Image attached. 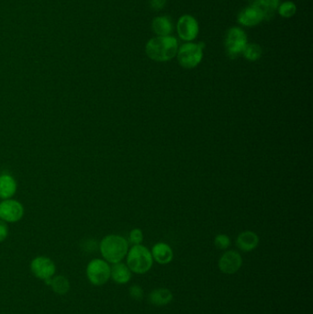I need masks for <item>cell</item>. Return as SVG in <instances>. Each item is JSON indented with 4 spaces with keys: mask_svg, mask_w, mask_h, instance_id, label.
Returning <instances> with one entry per match:
<instances>
[{
    "mask_svg": "<svg viewBox=\"0 0 313 314\" xmlns=\"http://www.w3.org/2000/svg\"><path fill=\"white\" fill-rule=\"evenodd\" d=\"M31 270L35 277L46 280L52 277L56 273V267L55 263L45 256H39L33 259L31 264Z\"/></svg>",
    "mask_w": 313,
    "mask_h": 314,
    "instance_id": "cell-9",
    "label": "cell"
},
{
    "mask_svg": "<svg viewBox=\"0 0 313 314\" xmlns=\"http://www.w3.org/2000/svg\"><path fill=\"white\" fill-rule=\"evenodd\" d=\"M276 10L281 17L289 19V18L293 17L297 12V6L292 1H285L281 4H279Z\"/></svg>",
    "mask_w": 313,
    "mask_h": 314,
    "instance_id": "cell-21",
    "label": "cell"
},
{
    "mask_svg": "<svg viewBox=\"0 0 313 314\" xmlns=\"http://www.w3.org/2000/svg\"><path fill=\"white\" fill-rule=\"evenodd\" d=\"M111 278L117 284H127L131 278V271L126 264L116 263L111 266Z\"/></svg>",
    "mask_w": 313,
    "mask_h": 314,
    "instance_id": "cell-15",
    "label": "cell"
},
{
    "mask_svg": "<svg viewBox=\"0 0 313 314\" xmlns=\"http://www.w3.org/2000/svg\"><path fill=\"white\" fill-rule=\"evenodd\" d=\"M250 6H257L264 14V20H270L279 6V0H249Z\"/></svg>",
    "mask_w": 313,
    "mask_h": 314,
    "instance_id": "cell-17",
    "label": "cell"
},
{
    "mask_svg": "<svg viewBox=\"0 0 313 314\" xmlns=\"http://www.w3.org/2000/svg\"><path fill=\"white\" fill-rule=\"evenodd\" d=\"M143 293H144V291L142 290L141 286H139V285H132L129 289V296L134 301H138V302L141 301L143 298Z\"/></svg>",
    "mask_w": 313,
    "mask_h": 314,
    "instance_id": "cell-24",
    "label": "cell"
},
{
    "mask_svg": "<svg viewBox=\"0 0 313 314\" xmlns=\"http://www.w3.org/2000/svg\"><path fill=\"white\" fill-rule=\"evenodd\" d=\"M203 49V43L188 42L183 43L180 47H178L177 54L178 63L186 69L196 67L202 61Z\"/></svg>",
    "mask_w": 313,
    "mask_h": 314,
    "instance_id": "cell-4",
    "label": "cell"
},
{
    "mask_svg": "<svg viewBox=\"0 0 313 314\" xmlns=\"http://www.w3.org/2000/svg\"><path fill=\"white\" fill-rule=\"evenodd\" d=\"M99 249L105 261L116 264L123 261L129 251V243L124 237L116 234L107 235L100 242Z\"/></svg>",
    "mask_w": 313,
    "mask_h": 314,
    "instance_id": "cell-2",
    "label": "cell"
},
{
    "mask_svg": "<svg viewBox=\"0 0 313 314\" xmlns=\"http://www.w3.org/2000/svg\"><path fill=\"white\" fill-rule=\"evenodd\" d=\"M50 286L58 295H65L70 290V282L63 276H57L52 278V283Z\"/></svg>",
    "mask_w": 313,
    "mask_h": 314,
    "instance_id": "cell-19",
    "label": "cell"
},
{
    "mask_svg": "<svg viewBox=\"0 0 313 314\" xmlns=\"http://www.w3.org/2000/svg\"><path fill=\"white\" fill-rule=\"evenodd\" d=\"M111 266L102 259H94L86 267V277L90 283L95 286H102L111 278Z\"/></svg>",
    "mask_w": 313,
    "mask_h": 314,
    "instance_id": "cell-6",
    "label": "cell"
},
{
    "mask_svg": "<svg viewBox=\"0 0 313 314\" xmlns=\"http://www.w3.org/2000/svg\"><path fill=\"white\" fill-rule=\"evenodd\" d=\"M143 241V233L141 229L135 228L130 231L129 235V242L132 246L141 245Z\"/></svg>",
    "mask_w": 313,
    "mask_h": 314,
    "instance_id": "cell-23",
    "label": "cell"
},
{
    "mask_svg": "<svg viewBox=\"0 0 313 314\" xmlns=\"http://www.w3.org/2000/svg\"><path fill=\"white\" fill-rule=\"evenodd\" d=\"M244 261L240 252L234 250H229L221 255L218 265L221 273L226 275H234L239 271Z\"/></svg>",
    "mask_w": 313,
    "mask_h": 314,
    "instance_id": "cell-8",
    "label": "cell"
},
{
    "mask_svg": "<svg viewBox=\"0 0 313 314\" xmlns=\"http://www.w3.org/2000/svg\"><path fill=\"white\" fill-rule=\"evenodd\" d=\"M174 299L172 291L166 288L152 290L148 295V301L154 306H166L171 303Z\"/></svg>",
    "mask_w": 313,
    "mask_h": 314,
    "instance_id": "cell-14",
    "label": "cell"
},
{
    "mask_svg": "<svg viewBox=\"0 0 313 314\" xmlns=\"http://www.w3.org/2000/svg\"><path fill=\"white\" fill-rule=\"evenodd\" d=\"M178 36L185 42H193L198 35L199 25L193 16L186 14L181 16L177 23Z\"/></svg>",
    "mask_w": 313,
    "mask_h": 314,
    "instance_id": "cell-7",
    "label": "cell"
},
{
    "mask_svg": "<svg viewBox=\"0 0 313 314\" xmlns=\"http://www.w3.org/2000/svg\"><path fill=\"white\" fill-rule=\"evenodd\" d=\"M127 264L131 273L138 275L145 274L154 265L152 252L147 247L141 245L133 246L127 252Z\"/></svg>",
    "mask_w": 313,
    "mask_h": 314,
    "instance_id": "cell-3",
    "label": "cell"
},
{
    "mask_svg": "<svg viewBox=\"0 0 313 314\" xmlns=\"http://www.w3.org/2000/svg\"><path fill=\"white\" fill-rule=\"evenodd\" d=\"M237 20L244 27H254L264 20V14L257 6H246L240 11Z\"/></svg>",
    "mask_w": 313,
    "mask_h": 314,
    "instance_id": "cell-11",
    "label": "cell"
},
{
    "mask_svg": "<svg viewBox=\"0 0 313 314\" xmlns=\"http://www.w3.org/2000/svg\"><path fill=\"white\" fill-rule=\"evenodd\" d=\"M23 214V206L19 201L6 199L0 203V218L5 222H19Z\"/></svg>",
    "mask_w": 313,
    "mask_h": 314,
    "instance_id": "cell-10",
    "label": "cell"
},
{
    "mask_svg": "<svg viewBox=\"0 0 313 314\" xmlns=\"http://www.w3.org/2000/svg\"><path fill=\"white\" fill-rule=\"evenodd\" d=\"M262 48L257 43H248L243 52L244 57L246 60L254 62L257 61L262 56Z\"/></svg>",
    "mask_w": 313,
    "mask_h": 314,
    "instance_id": "cell-20",
    "label": "cell"
},
{
    "mask_svg": "<svg viewBox=\"0 0 313 314\" xmlns=\"http://www.w3.org/2000/svg\"><path fill=\"white\" fill-rule=\"evenodd\" d=\"M259 245L257 234L252 231H245L238 235L236 239V246L243 252H251Z\"/></svg>",
    "mask_w": 313,
    "mask_h": 314,
    "instance_id": "cell-13",
    "label": "cell"
},
{
    "mask_svg": "<svg viewBox=\"0 0 313 314\" xmlns=\"http://www.w3.org/2000/svg\"><path fill=\"white\" fill-rule=\"evenodd\" d=\"M214 245L220 250H226L231 246V239L226 234H218L214 239Z\"/></svg>",
    "mask_w": 313,
    "mask_h": 314,
    "instance_id": "cell-22",
    "label": "cell"
},
{
    "mask_svg": "<svg viewBox=\"0 0 313 314\" xmlns=\"http://www.w3.org/2000/svg\"><path fill=\"white\" fill-rule=\"evenodd\" d=\"M152 29L157 36H169L173 31L172 20L167 16H158L153 19Z\"/></svg>",
    "mask_w": 313,
    "mask_h": 314,
    "instance_id": "cell-16",
    "label": "cell"
},
{
    "mask_svg": "<svg viewBox=\"0 0 313 314\" xmlns=\"http://www.w3.org/2000/svg\"><path fill=\"white\" fill-rule=\"evenodd\" d=\"M152 256L160 265H167L174 259L173 249L166 243H157L152 248Z\"/></svg>",
    "mask_w": 313,
    "mask_h": 314,
    "instance_id": "cell-12",
    "label": "cell"
},
{
    "mask_svg": "<svg viewBox=\"0 0 313 314\" xmlns=\"http://www.w3.org/2000/svg\"><path fill=\"white\" fill-rule=\"evenodd\" d=\"M166 0H150V6L154 10H161L166 6Z\"/></svg>",
    "mask_w": 313,
    "mask_h": 314,
    "instance_id": "cell-25",
    "label": "cell"
},
{
    "mask_svg": "<svg viewBox=\"0 0 313 314\" xmlns=\"http://www.w3.org/2000/svg\"><path fill=\"white\" fill-rule=\"evenodd\" d=\"M17 189V184L11 176L3 175L0 176V197L9 198L15 194Z\"/></svg>",
    "mask_w": 313,
    "mask_h": 314,
    "instance_id": "cell-18",
    "label": "cell"
},
{
    "mask_svg": "<svg viewBox=\"0 0 313 314\" xmlns=\"http://www.w3.org/2000/svg\"><path fill=\"white\" fill-rule=\"evenodd\" d=\"M8 234V229L6 223L4 222H0V243L6 239Z\"/></svg>",
    "mask_w": 313,
    "mask_h": 314,
    "instance_id": "cell-26",
    "label": "cell"
},
{
    "mask_svg": "<svg viewBox=\"0 0 313 314\" xmlns=\"http://www.w3.org/2000/svg\"><path fill=\"white\" fill-rule=\"evenodd\" d=\"M248 44V38L246 31L240 27L229 29L225 37V48L227 56L231 59H236L243 55V52Z\"/></svg>",
    "mask_w": 313,
    "mask_h": 314,
    "instance_id": "cell-5",
    "label": "cell"
},
{
    "mask_svg": "<svg viewBox=\"0 0 313 314\" xmlns=\"http://www.w3.org/2000/svg\"><path fill=\"white\" fill-rule=\"evenodd\" d=\"M178 47V39L172 35L156 36L148 41L145 53L153 61L168 62L177 56Z\"/></svg>",
    "mask_w": 313,
    "mask_h": 314,
    "instance_id": "cell-1",
    "label": "cell"
}]
</instances>
